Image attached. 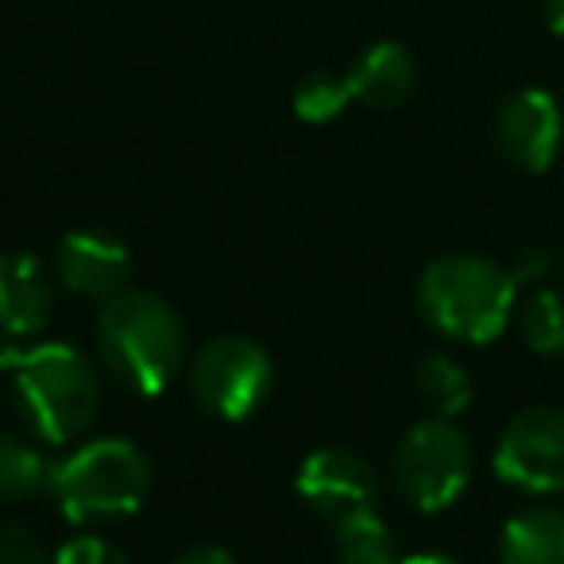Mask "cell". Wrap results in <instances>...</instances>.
Wrapping results in <instances>:
<instances>
[{"label": "cell", "mask_w": 564, "mask_h": 564, "mask_svg": "<svg viewBox=\"0 0 564 564\" xmlns=\"http://www.w3.org/2000/svg\"><path fill=\"white\" fill-rule=\"evenodd\" d=\"M518 306V282L502 263L471 251L433 259L417 279V310L425 325L460 345L502 337Z\"/></svg>", "instance_id": "cell-1"}, {"label": "cell", "mask_w": 564, "mask_h": 564, "mask_svg": "<svg viewBox=\"0 0 564 564\" xmlns=\"http://www.w3.org/2000/svg\"><path fill=\"white\" fill-rule=\"evenodd\" d=\"M97 348L109 371L135 394H163L186 356V333L166 299L132 291L105 302L97 322Z\"/></svg>", "instance_id": "cell-2"}, {"label": "cell", "mask_w": 564, "mask_h": 564, "mask_svg": "<svg viewBox=\"0 0 564 564\" xmlns=\"http://www.w3.org/2000/svg\"><path fill=\"white\" fill-rule=\"evenodd\" d=\"M9 371L20 414L47 445H66L82 437L101 410L97 371L74 345L20 348Z\"/></svg>", "instance_id": "cell-3"}, {"label": "cell", "mask_w": 564, "mask_h": 564, "mask_svg": "<svg viewBox=\"0 0 564 564\" xmlns=\"http://www.w3.org/2000/svg\"><path fill=\"white\" fill-rule=\"evenodd\" d=\"M51 495L78 525L117 522L135 514L151 495V460L124 437L86 441L63 464H55Z\"/></svg>", "instance_id": "cell-4"}, {"label": "cell", "mask_w": 564, "mask_h": 564, "mask_svg": "<svg viewBox=\"0 0 564 564\" xmlns=\"http://www.w3.org/2000/svg\"><path fill=\"white\" fill-rule=\"evenodd\" d=\"M394 487L422 514L448 510L471 484V441L453 417H425L394 448Z\"/></svg>", "instance_id": "cell-5"}, {"label": "cell", "mask_w": 564, "mask_h": 564, "mask_svg": "<svg viewBox=\"0 0 564 564\" xmlns=\"http://www.w3.org/2000/svg\"><path fill=\"white\" fill-rule=\"evenodd\" d=\"M274 387V364L267 348L240 333L209 340L189 368V394L197 406L225 422H243L267 402Z\"/></svg>", "instance_id": "cell-6"}, {"label": "cell", "mask_w": 564, "mask_h": 564, "mask_svg": "<svg viewBox=\"0 0 564 564\" xmlns=\"http://www.w3.org/2000/svg\"><path fill=\"white\" fill-rule=\"evenodd\" d=\"M495 476L525 495L564 491V406H530L502 425Z\"/></svg>", "instance_id": "cell-7"}, {"label": "cell", "mask_w": 564, "mask_h": 564, "mask_svg": "<svg viewBox=\"0 0 564 564\" xmlns=\"http://www.w3.org/2000/svg\"><path fill=\"white\" fill-rule=\"evenodd\" d=\"M491 135L499 155L525 174H545L556 163L564 143L561 105L549 89L525 86L502 97L491 120Z\"/></svg>", "instance_id": "cell-8"}, {"label": "cell", "mask_w": 564, "mask_h": 564, "mask_svg": "<svg viewBox=\"0 0 564 564\" xmlns=\"http://www.w3.org/2000/svg\"><path fill=\"white\" fill-rule=\"evenodd\" d=\"M299 495L317 510L322 518H329L333 525L340 518L356 514V510H376L379 499V476L360 453L340 445H325L302 460L299 479H294Z\"/></svg>", "instance_id": "cell-9"}, {"label": "cell", "mask_w": 564, "mask_h": 564, "mask_svg": "<svg viewBox=\"0 0 564 564\" xmlns=\"http://www.w3.org/2000/svg\"><path fill=\"white\" fill-rule=\"evenodd\" d=\"M58 279L82 299L109 302L132 282V251L120 236L105 228H78L58 240Z\"/></svg>", "instance_id": "cell-10"}, {"label": "cell", "mask_w": 564, "mask_h": 564, "mask_svg": "<svg viewBox=\"0 0 564 564\" xmlns=\"http://www.w3.org/2000/svg\"><path fill=\"white\" fill-rule=\"evenodd\" d=\"M55 291L51 274L32 251L0 256V329L12 337H35L47 325Z\"/></svg>", "instance_id": "cell-11"}, {"label": "cell", "mask_w": 564, "mask_h": 564, "mask_svg": "<svg viewBox=\"0 0 564 564\" xmlns=\"http://www.w3.org/2000/svg\"><path fill=\"white\" fill-rule=\"evenodd\" d=\"M348 74V86H352V101H364L368 109H399L410 94H414L417 66L402 43L383 40L376 47H368L356 58Z\"/></svg>", "instance_id": "cell-12"}, {"label": "cell", "mask_w": 564, "mask_h": 564, "mask_svg": "<svg viewBox=\"0 0 564 564\" xmlns=\"http://www.w3.org/2000/svg\"><path fill=\"white\" fill-rule=\"evenodd\" d=\"M502 564H564V510L522 507L502 522L499 533Z\"/></svg>", "instance_id": "cell-13"}, {"label": "cell", "mask_w": 564, "mask_h": 564, "mask_svg": "<svg viewBox=\"0 0 564 564\" xmlns=\"http://www.w3.org/2000/svg\"><path fill=\"white\" fill-rule=\"evenodd\" d=\"M417 399L433 410V417H456L468 410L471 402V376L460 360L448 352H430L417 360L414 368Z\"/></svg>", "instance_id": "cell-14"}, {"label": "cell", "mask_w": 564, "mask_h": 564, "mask_svg": "<svg viewBox=\"0 0 564 564\" xmlns=\"http://www.w3.org/2000/svg\"><path fill=\"white\" fill-rule=\"evenodd\" d=\"M51 476L55 464H47L40 448L12 433H0V502L40 499L43 491H51Z\"/></svg>", "instance_id": "cell-15"}, {"label": "cell", "mask_w": 564, "mask_h": 564, "mask_svg": "<svg viewBox=\"0 0 564 564\" xmlns=\"http://www.w3.org/2000/svg\"><path fill=\"white\" fill-rule=\"evenodd\" d=\"M337 561L340 564H399V549L379 518V510H356L337 522Z\"/></svg>", "instance_id": "cell-16"}, {"label": "cell", "mask_w": 564, "mask_h": 564, "mask_svg": "<svg viewBox=\"0 0 564 564\" xmlns=\"http://www.w3.org/2000/svg\"><path fill=\"white\" fill-rule=\"evenodd\" d=\"M518 329H522L530 352L564 360V291L533 286L530 299L522 302V314H518Z\"/></svg>", "instance_id": "cell-17"}, {"label": "cell", "mask_w": 564, "mask_h": 564, "mask_svg": "<svg viewBox=\"0 0 564 564\" xmlns=\"http://www.w3.org/2000/svg\"><path fill=\"white\" fill-rule=\"evenodd\" d=\"M352 101V86H348V74L333 70H314L299 82L294 89V117L306 120V124H329Z\"/></svg>", "instance_id": "cell-18"}, {"label": "cell", "mask_w": 564, "mask_h": 564, "mask_svg": "<svg viewBox=\"0 0 564 564\" xmlns=\"http://www.w3.org/2000/svg\"><path fill=\"white\" fill-rule=\"evenodd\" d=\"M0 564H47V541L17 518H0Z\"/></svg>", "instance_id": "cell-19"}, {"label": "cell", "mask_w": 564, "mask_h": 564, "mask_svg": "<svg viewBox=\"0 0 564 564\" xmlns=\"http://www.w3.org/2000/svg\"><path fill=\"white\" fill-rule=\"evenodd\" d=\"M55 564H132V561L105 538H74L55 553Z\"/></svg>", "instance_id": "cell-20"}, {"label": "cell", "mask_w": 564, "mask_h": 564, "mask_svg": "<svg viewBox=\"0 0 564 564\" xmlns=\"http://www.w3.org/2000/svg\"><path fill=\"white\" fill-rule=\"evenodd\" d=\"M507 271H510V279H514L518 286H538V282L553 271V251L538 248V243H533V248H522L514 259H510Z\"/></svg>", "instance_id": "cell-21"}, {"label": "cell", "mask_w": 564, "mask_h": 564, "mask_svg": "<svg viewBox=\"0 0 564 564\" xmlns=\"http://www.w3.org/2000/svg\"><path fill=\"white\" fill-rule=\"evenodd\" d=\"M174 564H236V556L228 553L225 545H213V541H202V545H189L186 553Z\"/></svg>", "instance_id": "cell-22"}, {"label": "cell", "mask_w": 564, "mask_h": 564, "mask_svg": "<svg viewBox=\"0 0 564 564\" xmlns=\"http://www.w3.org/2000/svg\"><path fill=\"white\" fill-rule=\"evenodd\" d=\"M545 24L549 32L564 40V0H545Z\"/></svg>", "instance_id": "cell-23"}, {"label": "cell", "mask_w": 564, "mask_h": 564, "mask_svg": "<svg viewBox=\"0 0 564 564\" xmlns=\"http://www.w3.org/2000/svg\"><path fill=\"white\" fill-rule=\"evenodd\" d=\"M399 564H460V561L448 553H414V556H402Z\"/></svg>", "instance_id": "cell-24"}, {"label": "cell", "mask_w": 564, "mask_h": 564, "mask_svg": "<svg viewBox=\"0 0 564 564\" xmlns=\"http://www.w3.org/2000/svg\"><path fill=\"white\" fill-rule=\"evenodd\" d=\"M561 271H564V248H561Z\"/></svg>", "instance_id": "cell-25"}]
</instances>
